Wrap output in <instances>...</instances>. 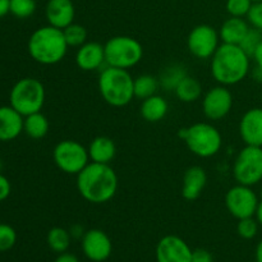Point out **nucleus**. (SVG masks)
<instances>
[{
  "label": "nucleus",
  "instance_id": "obj_1",
  "mask_svg": "<svg viewBox=\"0 0 262 262\" xmlns=\"http://www.w3.org/2000/svg\"><path fill=\"white\" fill-rule=\"evenodd\" d=\"M76 184L82 199L95 205L106 204L117 194L118 176L110 164L90 161L77 174Z\"/></svg>",
  "mask_w": 262,
  "mask_h": 262
},
{
  "label": "nucleus",
  "instance_id": "obj_2",
  "mask_svg": "<svg viewBox=\"0 0 262 262\" xmlns=\"http://www.w3.org/2000/svg\"><path fill=\"white\" fill-rule=\"evenodd\" d=\"M211 76L223 86L241 83L251 72V56L239 45L220 43L211 56Z\"/></svg>",
  "mask_w": 262,
  "mask_h": 262
},
{
  "label": "nucleus",
  "instance_id": "obj_3",
  "mask_svg": "<svg viewBox=\"0 0 262 262\" xmlns=\"http://www.w3.org/2000/svg\"><path fill=\"white\" fill-rule=\"evenodd\" d=\"M68 48L63 30L50 25L33 31L27 43L31 58L42 66H54L60 63L66 58Z\"/></svg>",
  "mask_w": 262,
  "mask_h": 262
},
{
  "label": "nucleus",
  "instance_id": "obj_4",
  "mask_svg": "<svg viewBox=\"0 0 262 262\" xmlns=\"http://www.w3.org/2000/svg\"><path fill=\"white\" fill-rule=\"evenodd\" d=\"M133 81L135 78L127 69L105 66L99 76L100 95L110 106H127L135 99Z\"/></svg>",
  "mask_w": 262,
  "mask_h": 262
},
{
  "label": "nucleus",
  "instance_id": "obj_5",
  "mask_svg": "<svg viewBox=\"0 0 262 262\" xmlns=\"http://www.w3.org/2000/svg\"><path fill=\"white\" fill-rule=\"evenodd\" d=\"M179 137L193 155L209 159L217 155L222 150L223 137L215 125L200 122L179 130Z\"/></svg>",
  "mask_w": 262,
  "mask_h": 262
},
{
  "label": "nucleus",
  "instance_id": "obj_6",
  "mask_svg": "<svg viewBox=\"0 0 262 262\" xmlns=\"http://www.w3.org/2000/svg\"><path fill=\"white\" fill-rule=\"evenodd\" d=\"M46 91L42 82L37 78L26 77L12 87L9 94V105L23 117L41 112L45 105Z\"/></svg>",
  "mask_w": 262,
  "mask_h": 262
},
{
  "label": "nucleus",
  "instance_id": "obj_7",
  "mask_svg": "<svg viewBox=\"0 0 262 262\" xmlns=\"http://www.w3.org/2000/svg\"><path fill=\"white\" fill-rule=\"evenodd\" d=\"M105 61L107 67L130 69L143 58V46L130 36H114L104 43Z\"/></svg>",
  "mask_w": 262,
  "mask_h": 262
},
{
  "label": "nucleus",
  "instance_id": "obj_8",
  "mask_svg": "<svg viewBox=\"0 0 262 262\" xmlns=\"http://www.w3.org/2000/svg\"><path fill=\"white\" fill-rule=\"evenodd\" d=\"M235 182L253 187L262 181V147L246 145L233 163Z\"/></svg>",
  "mask_w": 262,
  "mask_h": 262
},
{
  "label": "nucleus",
  "instance_id": "obj_9",
  "mask_svg": "<svg viewBox=\"0 0 262 262\" xmlns=\"http://www.w3.org/2000/svg\"><path fill=\"white\" fill-rule=\"evenodd\" d=\"M55 165L63 173L77 176L90 163L89 150L74 140H63L55 145L53 150Z\"/></svg>",
  "mask_w": 262,
  "mask_h": 262
},
{
  "label": "nucleus",
  "instance_id": "obj_10",
  "mask_svg": "<svg viewBox=\"0 0 262 262\" xmlns=\"http://www.w3.org/2000/svg\"><path fill=\"white\" fill-rule=\"evenodd\" d=\"M224 201L229 214L237 220H241L255 216L260 197L252 187L237 183L228 189Z\"/></svg>",
  "mask_w": 262,
  "mask_h": 262
},
{
  "label": "nucleus",
  "instance_id": "obj_11",
  "mask_svg": "<svg viewBox=\"0 0 262 262\" xmlns=\"http://www.w3.org/2000/svg\"><path fill=\"white\" fill-rule=\"evenodd\" d=\"M220 46L219 31L210 25H199L192 28L187 37V48L197 59H211Z\"/></svg>",
  "mask_w": 262,
  "mask_h": 262
},
{
  "label": "nucleus",
  "instance_id": "obj_12",
  "mask_svg": "<svg viewBox=\"0 0 262 262\" xmlns=\"http://www.w3.org/2000/svg\"><path fill=\"white\" fill-rule=\"evenodd\" d=\"M234 97L227 86L217 84L210 89L202 99V112L210 120H222L232 112Z\"/></svg>",
  "mask_w": 262,
  "mask_h": 262
},
{
  "label": "nucleus",
  "instance_id": "obj_13",
  "mask_svg": "<svg viewBox=\"0 0 262 262\" xmlns=\"http://www.w3.org/2000/svg\"><path fill=\"white\" fill-rule=\"evenodd\" d=\"M82 252L92 262H104L112 256L113 243L109 235L101 229L86 230L81 239Z\"/></svg>",
  "mask_w": 262,
  "mask_h": 262
},
{
  "label": "nucleus",
  "instance_id": "obj_14",
  "mask_svg": "<svg viewBox=\"0 0 262 262\" xmlns=\"http://www.w3.org/2000/svg\"><path fill=\"white\" fill-rule=\"evenodd\" d=\"M192 252L193 250L183 238L169 234L161 238L156 246V261L192 262Z\"/></svg>",
  "mask_w": 262,
  "mask_h": 262
},
{
  "label": "nucleus",
  "instance_id": "obj_15",
  "mask_svg": "<svg viewBox=\"0 0 262 262\" xmlns=\"http://www.w3.org/2000/svg\"><path fill=\"white\" fill-rule=\"evenodd\" d=\"M239 136L246 145L262 147V107H252L242 115Z\"/></svg>",
  "mask_w": 262,
  "mask_h": 262
},
{
  "label": "nucleus",
  "instance_id": "obj_16",
  "mask_svg": "<svg viewBox=\"0 0 262 262\" xmlns=\"http://www.w3.org/2000/svg\"><path fill=\"white\" fill-rule=\"evenodd\" d=\"M74 60L77 67L84 72H92L102 68L106 66L104 45L96 41H87L77 49Z\"/></svg>",
  "mask_w": 262,
  "mask_h": 262
},
{
  "label": "nucleus",
  "instance_id": "obj_17",
  "mask_svg": "<svg viewBox=\"0 0 262 262\" xmlns=\"http://www.w3.org/2000/svg\"><path fill=\"white\" fill-rule=\"evenodd\" d=\"M76 9L72 0H49L45 7L46 20L53 27L64 30L74 22Z\"/></svg>",
  "mask_w": 262,
  "mask_h": 262
},
{
  "label": "nucleus",
  "instance_id": "obj_18",
  "mask_svg": "<svg viewBox=\"0 0 262 262\" xmlns=\"http://www.w3.org/2000/svg\"><path fill=\"white\" fill-rule=\"evenodd\" d=\"M25 117L10 105L0 106V142L15 140L23 132Z\"/></svg>",
  "mask_w": 262,
  "mask_h": 262
},
{
  "label": "nucleus",
  "instance_id": "obj_19",
  "mask_svg": "<svg viewBox=\"0 0 262 262\" xmlns=\"http://www.w3.org/2000/svg\"><path fill=\"white\" fill-rule=\"evenodd\" d=\"M207 183V174L201 166H191L186 170L182 181V196L187 201H194L201 196Z\"/></svg>",
  "mask_w": 262,
  "mask_h": 262
},
{
  "label": "nucleus",
  "instance_id": "obj_20",
  "mask_svg": "<svg viewBox=\"0 0 262 262\" xmlns=\"http://www.w3.org/2000/svg\"><path fill=\"white\" fill-rule=\"evenodd\" d=\"M251 26L245 18L230 17L222 25L219 30V36L222 43H230V45H239Z\"/></svg>",
  "mask_w": 262,
  "mask_h": 262
},
{
  "label": "nucleus",
  "instance_id": "obj_21",
  "mask_svg": "<svg viewBox=\"0 0 262 262\" xmlns=\"http://www.w3.org/2000/svg\"><path fill=\"white\" fill-rule=\"evenodd\" d=\"M90 161L99 164H110L117 155L115 142L107 136H97L90 142L89 147Z\"/></svg>",
  "mask_w": 262,
  "mask_h": 262
},
{
  "label": "nucleus",
  "instance_id": "obj_22",
  "mask_svg": "<svg viewBox=\"0 0 262 262\" xmlns=\"http://www.w3.org/2000/svg\"><path fill=\"white\" fill-rule=\"evenodd\" d=\"M169 112V105L166 100L160 95H152L142 100L140 107V114L146 122L158 123L166 117Z\"/></svg>",
  "mask_w": 262,
  "mask_h": 262
},
{
  "label": "nucleus",
  "instance_id": "obj_23",
  "mask_svg": "<svg viewBox=\"0 0 262 262\" xmlns=\"http://www.w3.org/2000/svg\"><path fill=\"white\" fill-rule=\"evenodd\" d=\"M50 129V123L46 115L41 112L25 117L23 120V132L32 140H41L45 137Z\"/></svg>",
  "mask_w": 262,
  "mask_h": 262
},
{
  "label": "nucleus",
  "instance_id": "obj_24",
  "mask_svg": "<svg viewBox=\"0 0 262 262\" xmlns=\"http://www.w3.org/2000/svg\"><path fill=\"white\" fill-rule=\"evenodd\" d=\"M174 94H176L177 99L182 102H194L201 97L202 95V86L196 78L188 76L187 74L181 82H179L178 86L174 90Z\"/></svg>",
  "mask_w": 262,
  "mask_h": 262
},
{
  "label": "nucleus",
  "instance_id": "obj_25",
  "mask_svg": "<svg viewBox=\"0 0 262 262\" xmlns=\"http://www.w3.org/2000/svg\"><path fill=\"white\" fill-rule=\"evenodd\" d=\"M72 235L68 229H64L60 227L51 228L46 235V243L50 247L51 251L55 253H64L68 252L69 247L72 243Z\"/></svg>",
  "mask_w": 262,
  "mask_h": 262
},
{
  "label": "nucleus",
  "instance_id": "obj_26",
  "mask_svg": "<svg viewBox=\"0 0 262 262\" xmlns=\"http://www.w3.org/2000/svg\"><path fill=\"white\" fill-rule=\"evenodd\" d=\"M187 76V72L181 64H170L161 72L159 77V83L165 91H174L179 82Z\"/></svg>",
  "mask_w": 262,
  "mask_h": 262
},
{
  "label": "nucleus",
  "instance_id": "obj_27",
  "mask_svg": "<svg viewBox=\"0 0 262 262\" xmlns=\"http://www.w3.org/2000/svg\"><path fill=\"white\" fill-rule=\"evenodd\" d=\"M160 83L159 78L151 76V74H141L136 77L133 81V89H135V97L141 100H145L147 97L156 95Z\"/></svg>",
  "mask_w": 262,
  "mask_h": 262
},
{
  "label": "nucleus",
  "instance_id": "obj_28",
  "mask_svg": "<svg viewBox=\"0 0 262 262\" xmlns=\"http://www.w3.org/2000/svg\"><path fill=\"white\" fill-rule=\"evenodd\" d=\"M64 37H66L67 43L69 48H77L87 42V30L82 25L78 23H72L68 27L64 28Z\"/></svg>",
  "mask_w": 262,
  "mask_h": 262
},
{
  "label": "nucleus",
  "instance_id": "obj_29",
  "mask_svg": "<svg viewBox=\"0 0 262 262\" xmlns=\"http://www.w3.org/2000/svg\"><path fill=\"white\" fill-rule=\"evenodd\" d=\"M36 10L35 0H10L9 13L19 19L30 18Z\"/></svg>",
  "mask_w": 262,
  "mask_h": 262
},
{
  "label": "nucleus",
  "instance_id": "obj_30",
  "mask_svg": "<svg viewBox=\"0 0 262 262\" xmlns=\"http://www.w3.org/2000/svg\"><path fill=\"white\" fill-rule=\"evenodd\" d=\"M258 228H260V224L255 216L246 217V219L238 220L237 233L241 238L250 241L257 235Z\"/></svg>",
  "mask_w": 262,
  "mask_h": 262
},
{
  "label": "nucleus",
  "instance_id": "obj_31",
  "mask_svg": "<svg viewBox=\"0 0 262 262\" xmlns=\"http://www.w3.org/2000/svg\"><path fill=\"white\" fill-rule=\"evenodd\" d=\"M17 243V232L9 224L0 223V252L12 250Z\"/></svg>",
  "mask_w": 262,
  "mask_h": 262
},
{
  "label": "nucleus",
  "instance_id": "obj_32",
  "mask_svg": "<svg viewBox=\"0 0 262 262\" xmlns=\"http://www.w3.org/2000/svg\"><path fill=\"white\" fill-rule=\"evenodd\" d=\"M261 42H262V31L257 30V28L251 27L250 31L247 32V35H246L245 38L242 40V42L239 43V46L248 54V55L251 56V58H252L256 49L258 48V45H260Z\"/></svg>",
  "mask_w": 262,
  "mask_h": 262
},
{
  "label": "nucleus",
  "instance_id": "obj_33",
  "mask_svg": "<svg viewBox=\"0 0 262 262\" xmlns=\"http://www.w3.org/2000/svg\"><path fill=\"white\" fill-rule=\"evenodd\" d=\"M252 4V0H227V12L230 17L245 18L247 17Z\"/></svg>",
  "mask_w": 262,
  "mask_h": 262
},
{
  "label": "nucleus",
  "instance_id": "obj_34",
  "mask_svg": "<svg viewBox=\"0 0 262 262\" xmlns=\"http://www.w3.org/2000/svg\"><path fill=\"white\" fill-rule=\"evenodd\" d=\"M246 18L251 27L262 31V2L253 3Z\"/></svg>",
  "mask_w": 262,
  "mask_h": 262
},
{
  "label": "nucleus",
  "instance_id": "obj_35",
  "mask_svg": "<svg viewBox=\"0 0 262 262\" xmlns=\"http://www.w3.org/2000/svg\"><path fill=\"white\" fill-rule=\"evenodd\" d=\"M192 262H214V257L207 250L196 248L192 252Z\"/></svg>",
  "mask_w": 262,
  "mask_h": 262
},
{
  "label": "nucleus",
  "instance_id": "obj_36",
  "mask_svg": "<svg viewBox=\"0 0 262 262\" xmlns=\"http://www.w3.org/2000/svg\"><path fill=\"white\" fill-rule=\"evenodd\" d=\"M12 192V184L9 179L0 173V202L5 201Z\"/></svg>",
  "mask_w": 262,
  "mask_h": 262
},
{
  "label": "nucleus",
  "instance_id": "obj_37",
  "mask_svg": "<svg viewBox=\"0 0 262 262\" xmlns=\"http://www.w3.org/2000/svg\"><path fill=\"white\" fill-rule=\"evenodd\" d=\"M68 230H69V233H71V235L73 239H82V237H83L84 233H86V230L83 229V227L79 224L72 225Z\"/></svg>",
  "mask_w": 262,
  "mask_h": 262
},
{
  "label": "nucleus",
  "instance_id": "obj_38",
  "mask_svg": "<svg viewBox=\"0 0 262 262\" xmlns=\"http://www.w3.org/2000/svg\"><path fill=\"white\" fill-rule=\"evenodd\" d=\"M54 262H81L79 258L77 257L76 255L73 253H69V252H64V253H59L58 257L55 258Z\"/></svg>",
  "mask_w": 262,
  "mask_h": 262
},
{
  "label": "nucleus",
  "instance_id": "obj_39",
  "mask_svg": "<svg viewBox=\"0 0 262 262\" xmlns=\"http://www.w3.org/2000/svg\"><path fill=\"white\" fill-rule=\"evenodd\" d=\"M252 59L255 60L256 67H258V68L262 69V42L258 45V48L256 49L255 54L252 55Z\"/></svg>",
  "mask_w": 262,
  "mask_h": 262
},
{
  "label": "nucleus",
  "instance_id": "obj_40",
  "mask_svg": "<svg viewBox=\"0 0 262 262\" xmlns=\"http://www.w3.org/2000/svg\"><path fill=\"white\" fill-rule=\"evenodd\" d=\"M9 3L10 0H0V18L9 13Z\"/></svg>",
  "mask_w": 262,
  "mask_h": 262
},
{
  "label": "nucleus",
  "instance_id": "obj_41",
  "mask_svg": "<svg viewBox=\"0 0 262 262\" xmlns=\"http://www.w3.org/2000/svg\"><path fill=\"white\" fill-rule=\"evenodd\" d=\"M252 77L256 82H260V83H262V69L258 68V67H255L252 71Z\"/></svg>",
  "mask_w": 262,
  "mask_h": 262
},
{
  "label": "nucleus",
  "instance_id": "obj_42",
  "mask_svg": "<svg viewBox=\"0 0 262 262\" xmlns=\"http://www.w3.org/2000/svg\"><path fill=\"white\" fill-rule=\"evenodd\" d=\"M255 217H256V220L258 222V224H260V227H262V197L260 199V202H258V206H257V210H256Z\"/></svg>",
  "mask_w": 262,
  "mask_h": 262
},
{
  "label": "nucleus",
  "instance_id": "obj_43",
  "mask_svg": "<svg viewBox=\"0 0 262 262\" xmlns=\"http://www.w3.org/2000/svg\"><path fill=\"white\" fill-rule=\"evenodd\" d=\"M255 258H256V262H262V239L257 243V246H256Z\"/></svg>",
  "mask_w": 262,
  "mask_h": 262
},
{
  "label": "nucleus",
  "instance_id": "obj_44",
  "mask_svg": "<svg viewBox=\"0 0 262 262\" xmlns=\"http://www.w3.org/2000/svg\"><path fill=\"white\" fill-rule=\"evenodd\" d=\"M2 170H3V161L2 159H0V173H2Z\"/></svg>",
  "mask_w": 262,
  "mask_h": 262
},
{
  "label": "nucleus",
  "instance_id": "obj_45",
  "mask_svg": "<svg viewBox=\"0 0 262 262\" xmlns=\"http://www.w3.org/2000/svg\"><path fill=\"white\" fill-rule=\"evenodd\" d=\"M253 3H256V2H262V0H252Z\"/></svg>",
  "mask_w": 262,
  "mask_h": 262
},
{
  "label": "nucleus",
  "instance_id": "obj_46",
  "mask_svg": "<svg viewBox=\"0 0 262 262\" xmlns=\"http://www.w3.org/2000/svg\"><path fill=\"white\" fill-rule=\"evenodd\" d=\"M261 100H262V97H261Z\"/></svg>",
  "mask_w": 262,
  "mask_h": 262
}]
</instances>
